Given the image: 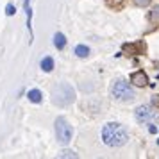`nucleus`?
I'll list each match as a JSON object with an SVG mask.
<instances>
[{
	"instance_id": "6e6552de",
	"label": "nucleus",
	"mask_w": 159,
	"mask_h": 159,
	"mask_svg": "<svg viewBox=\"0 0 159 159\" xmlns=\"http://www.w3.org/2000/svg\"><path fill=\"white\" fill-rule=\"evenodd\" d=\"M54 45H56L57 48H63V47H65V45H66V38L63 36L61 32H57V34L54 36Z\"/></svg>"
},
{
	"instance_id": "2eb2a0df",
	"label": "nucleus",
	"mask_w": 159,
	"mask_h": 159,
	"mask_svg": "<svg viewBox=\"0 0 159 159\" xmlns=\"http://www.w3.org/2000/svg\"><path fill=\"white\" fill-rule=\"evenodd\" d=\"M63 157H75V154H73V152H65Z\"/></svg>"
},
{
	"instance_id": "f257e3e1",
	"label": "nucleus",
	"mask_w": 159,
	"mask_h": 159,
	"mask_svg": "<svg viewBox=\"0 0 159 159\" xmlns=\"http://www.w3.org/2000/svg\"><path fill=\"white\" fill-rule=\"evenodd\" d=\"M102 139L104 143L109 145V147H122V145L127 143L129 139V134L123 125L116 122H111V123H106L104 129H102Z\"/></svg>"
},
{
	"instance_id": "ddd939ff",
	"label": "nucleus",
	"mask_w": 159,
	"mask_h": 159,
	"mask_svg": "<svg viewBox=\"0 0 159 159\" xmlns=\"http://www.w3.org/2000/svg\"><path fill=\"white\" fill-rule=\"evenodd\" d=\"M134 4H136L138 7H147L150 4V0H134Z\"/></svg>"
},
{
	"instance_id": "1a4fd4ad",
	"label": "nucleus",
	"mask_w": 159,
	"mask_h": 159,
	"mask_svg": "<svg viewBox=\"0 0 159 159\" xmlns=\"http://www.w3.org/2000/svg\"><path fill=\"white\" fill-rule=\"evenodd\" d=\"M27 97H29V100L30 102H41V98H43V95H41V91H38V89H32V91H29V95H27Z\"/></svg>"
},
{
	"instance_id": "39448f33",
	"label": "nucleus",
	"mask_w": 159,
	"mask_h": 159,
	"mask_svg": "<svg viewBox=\"0 0 159 159\" xmlns=\"http://www.w3.org/2000/svg\"><path fill=\"white\" fill-rule=\"evenodd\" d=\"M156 118V113L152 111L150 106H139L136 109V120L139 123H148Z\"/></svg>"
},
{
	"instance_id": "9d476101",
	"label": "nucleus",
	"mask_w": 159,
	"mask_h": 159,
	"mask_svg": "<svg viewBox=\"0 0 159 159\" xmlns=\"http://www.w3.org/2000/svg\"><path fill=\"white\" fill-rule=\"evenodd\" d=\"M75 54H77L79 57H86L88 54H89V48H88V47H84V45H79V47L75 48Z\"/></svg>"
},
{
	"instance_id": "7ed1b4c3",
	"label": "nucleus",
	"mask_w": 159,
	"mask_h": 159,
	"mask_svg": "<svg viewBox=\"0 0 159 159\" xmlns=\"http://www.w3.org/2000/svg\"><path fill=\"white\" fill-rule=\"evenodd\" d=\"M111 93H113V97H115L116 100H132L134 98V89H132V86L122 79L116 80L115 84H113Z\"/></svg>"
},
{
	"instance_id": "423d86ee",
	"label": "nucleus",
	"mask_w": 159,
	"mask_h": 159,
	"mask_svg": "<svg viewBox=\"0 0 159 159\" xmlns=\"http://www.w3.org/2000/svg\"><path fill=\"white\" fill-rule=\"evenodd\" d=\"M130 82L136 84V86H139V88H143V86L148 84V77H147L145 72H134L132 75H130Z\"/></svg>"
},
{
	"instance_id": "20e7f679",
	"label": "nucleus",
	"mask_w": 159,
	"mask_h": 159,
	"mask_svg": "<svg viewBox=\"0 0 159 159\" xmlns=\"http://www.w3.org/2000/svg\"><path fill=\"white\" fill-rule=\"evenodd\" d=\"M56 136H57V141L63 145H66L72 139V127L68 125V122L65 118H57L56 120Z\"/></svg>"
},
{
	"instance_id": "9b49d317",
	"label": "nucleus",
	"mask_w": 159,
	"mask_h": 159,
	"mask_svg": "<svg viewBox=\"0 0 159 159\" xmlns=\"http://www.w3.org/2000/svg\"><path fill=\"white\" fill-rule=\"evenodd\" d=\"M150 20H152V22H159V6H156V7L152 9Z\"/></svg>"
},
{
	"instance_id": "4468645a",
	"label": "nucleus",
	"mask_w": 159,
	"mask_h": 159,
	"mask_svg": "<svg viewBox=\"0 0 159 159\" xmlns=\"http://www.w3.org/2000/svg\"><path fill=\"white\" fill-rule=\"evenodd\" d=\"M15 11H16V9L13 7V6H11V4H9V6H7V9H6V13H7V16H11V15H15Z\"/></svg>"
},
{
	"instance_id": "f03ea898",
	"label": "nucleus",
	"mask_w": 159,
	"mask_h": 159,
	"mask_svg": "<svg viewBox=\"0 0 159 159\" xmlns=\"http://www.w3.org/2000/svg\"><path fill=\"white\" fill-rule=\"evenodd\" d=\"M52 100L54 104H57L61 107H65L68 104H72L75 100V91H73V88L70 84H59L57 88H54V91H52Z\"/></svg>"
},
{
	"instance_id": "0eeeda50",
	"label": "nucleus",
	"mask_w": 159,
	"mask_h": 159,
	"mask_svg": "<svg viewBox=\"0 0 159 159\" xmlns=\"http://www.w3.org/2000/svg\"><path fill=\"white\" fill-rule=\"evenodd\" d=\"M52 68H54V59L45 57L43 61H41V70H43V72H52Z\"/></svg>"
},
{
	"instance_id": "f8f14e48",
	"label": "nucleus",
	"mask_w": 159,
	"mask_h": 159,
	"mask_svg": "<svg viewBox=\"0 0 159 159\" xmlns=\"http://www.w3.org/2000/svg\"><path fill=\"white\" fill-rule=\"evenodd\" d=\"M107 4L111 6V7H115V9H118L120 6L123 4V0H107Z\"/></svg>"
}]
</instances>
